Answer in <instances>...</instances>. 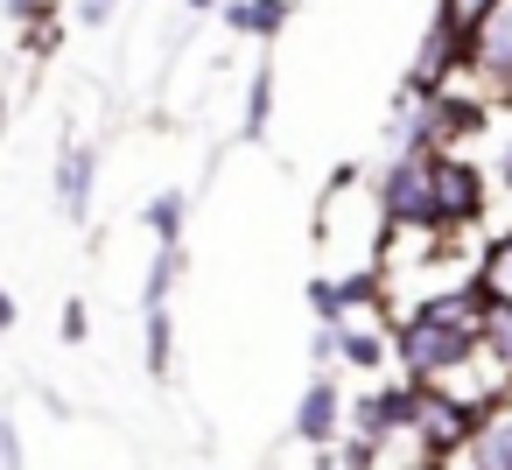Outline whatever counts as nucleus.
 Returning <instances> with one entry per match:
<instances>
[{
    "mask_svg": "<svg viewBox=\"0 0 512 470\" xmlns=\"http://www.w3.org/2000/svg\"><path fill=\"white\" fill-rule=\"evenodd\" d=\"M372 190H379L386 239H428V232H442V148L386 155V169L372 176Z\"/></svg>",
    "mask_w": 512,
    "mask_h": 470,
    "instance_id": "nucleus-1",
    "label": "nucleus"
},
{
    "mask_svg": "<svg viewBox=\"0 0 512 470\" xmlns=\"http://www.w3.org/2000/svg\"><path fill=\"white\" fill-rule=\"evenodd\" d=\"M477 330H463V323H442L435 309H407L400 323H393V358H400V372L407 379H428V386H442V379H456L470 358H477Z\"/></svg>",
    "mask_w": 512,
    "mask_h": 470,
    "instance_id": "nucleus-2",
    "label": "nucleus"
},
{
    "mask_svg": "<svg viewBox=\"0 0 512 470\" xmlns=\"http://www.w3.org/2000/svg\"><path fill=\"white\" fill-rule=\"evenodd\" d=\"M477 421H484V407H470V400H456L449 386H428V379H421V407H414L407 442L421 449V463L449 470V456H463V449H470Z\"/></svg>",
    "mask_w": 512,
    "mask_h": 470,
    "instance_id": "nucleus-3",
    "label": "nucleus"
},
{
    "mask_svg": "<svg viewBox=\"0 0 512 470\" xmlns=\"http://www.w3.org/2000/svg\"><path fill=\"white\" fill-rule=\"evenodd\" d=\"M491 211V176L463 148H442V232H477Z\"/></svg>",
    "mask_w": 512,
    "mask_h": 470,
    "instance_id": "nucleus-4",
    "label": "nucleus"
},
{
    "mask_svg": "<svg viewBox=\"0 0 512 470\" xmlns=\"http://www.w3.org/2000/svg\"><path fill=\"white\" fill-rule=\"evenodd\" d=\"M295 435H302L309 449H330V442L351 435V393H344L330 372H316V379L302 386V400H295Z\"/></svg>",
    "mask_w": 512,
    "mask_h": 470,
    "instance_id": "nucleus-5",
    "label": "nucleus"
},
{
    "mask_svg": "<svg viewBox=\"0 0 512 470\" xmlns=\"http://www.w3.org/2000/svg\"><path fill=\"white\" fill-rule=\"evenodd\" d=\"M470 71H477L498 99H512V0H498V8L470 29Z\"/></svg>",
    "mask_w": 512,
    "mask_h": 470,
    "instance_id": "nucleus-6",
    "label": "nucleus"
},
{
    "mask_svg": "<svg viewBox=\"0 0 512 470\" xmlns=\"http://www.w3.org/2000/svg\"><path fill=\"white\" fill-rule=\"evenodd\" d=\"M92 183H99V155L85 141H64L57 148V169H50V190H57V211L64 218H92Z\"/></svg>",
    "mask_w": 512,
    "mask_h": 470,
    "instance_id": "nucleus-7",
    "label": "nucleus"
},
{
    "mask_svg": "<svg viewBox=\"0 0 512 470\" xmlns=\"http://www.w3.org/2000/svg\"><path fill=\"white\" fill-rule=\"evenodd\" d=\"M225 36H239V43H274L281 29H288V15H295V0H225Z\"/></svg>",
    "mask_w": 512,
    "mask_h": 470,
    "instance_id": "nucleus-8",
    "label": "nucleus"
},
{
    "mask_svg": "<svg viewBox=\"0 0 512 470\" xmlns=\"http://www.w3.org/2000/svg\"><path fill=\"white\" fill-rule=\"evenodd\" d=\"M463 463H470V470H512V400L484 407V421H477Z\"/></svg>",
    "mask_w": 512,
    "mask_h": 470,
    "instance_id": "nucleus-9",
    "label": "nucleus"
},
{
    "mask_svg": "<svg viewBox=\"0 0 512 470\" xmlns=\"http://www.w3.org/2000/svg\"><path fill=\"white\" fill-rule=\"evenodd\" d=\"M344 365H351V372H386V365H393V330H386L379 316H372V323L351 316V323H344Z\"/></svg>",
    "mask_w": 512,
    "mask_h": 470,
    "instance_id": "nucleus-10",
    "label": "nucleus"
},
{
    "mask_svg": "<svg viewBox=\"0 0 512 470\" xmlns=\"http://www.w3.org/2000/svg\"><path fill=\"white\" fill-rule=\"evenodd\" d=\"M141 225H148V239H155V246H183L190 197H183V190H155V197H148V211H141Z\"/></svg>",
    "mask_w": 512,
    "mask_h": 470,
    "instance_id": "nucleus-11",
    "label": "nucleus"
},
{
    "mask_svg": "<svg viewBox=\"0 0 512 470\" xmlns=\"http://www.w3.org/2000/svg\"><path fill=\"white\" fill-rule=\"evenodd\" d=\"M183 274H190V253H183V246H155L148 281H141V309H169V295H176Z\"/></svg>",
    "mask_w": 512,
    "mask_h": 470,
    "instance_id": "nucleus-12",
    "label": "nucleus"
},
{
    "mask_svg": "<svg viewBox=\"0 0 512 470\" xmlns=\"http://www.w3.org/2000/svg\"><path fill=\"white\" fill-rule=\"evenodd\" d=\"M477 288H484V302H505V309H512V232L484 239V253H477Z\"/></svg>",
    "mask_w": 512,
    "mask_h": 470,
    "instance_id": "nucleus-13",
    "label": "nucleus"
},
{
    "mask_svg": "<svg viewBox=\"0 0 512 470\" xmlns=\"http://www.w3.org/2000/svg\"><path fill=\"white\" fill-rule=\"evenodd\" d=\"M141 358H148V379H169V365H176V316H169V309H148V344H141Z\"/></svg>",
    "mask_w": 512,
    "mask_h": 470,
    "instance_id": "nucleus-14",
    "label": "nucleus"
},
{
    "mask_svg": "<svg viewBox=\"0 0 512 470\" xmlns=\"http://www.w3.org/2000/svg\"><path fill=\"white\" fill-rule=\"evenodd\" d=\"M309 316H316V323H337V330L351 323V295H344L337 274H316V281H309Z\"/></svg>",
    "mask_w": 512,
    "mask_h": 470,
    "instance_id": "nucleus-15",
    "label": "nucleus"
},
{
    "mask_svg": "<svg viewBox=\"0 0 512 470\" xmlns=\"http://www.w3.org/2000/svg\"><path fill=\"white\" fill-rule=\"evenodd\" d=\"M274 120V71H253V92H246V141H260Z\"/></svg>",
    "mask_w": 512,
    "mask_h": 470,
    "instance_id": "nucleus-16",
    "label": "nucleus"
},
{
    "mask_svg": "<svg viewBox=\"0 0 512 470\" xmlns=\"http://www.w3.org/2000/svg\"><path fill=\"white\" fill-rule=\"evenodd\" d=\"M484 351H491L498 365H512V309H505V302L484 309Z\"/></svg>",
    "mask_w": 512,
    "mask_h": 470,
    "instance_id": "nucleus-17",
    "label": "nucleus"
},
{
    "mask_svg": "<svg viewBox=\"0 0 512 470\" xmlns=\"http://www.w3.org/2000/svg\"><path fill=\"white\" fill-rule=\"evenodd\" d=\"M8 22L29 36V29H57V0H8Z\"/></svg>",
    "mask_w": 512,
    "mask_h": 470,
    "instance_id": "nucleus-18",
    "label": "nucleus"
},
{
    "mask_svg": "<svg viewBox=\"0 0 512 470\" xmlns=\"http://www.w3.org/2000/svg\"><path fill=\"white\" fill-rule=\"evenodd\" d=\"M57 330H64V344H85V337H92V309H85V302H64Z\"/></svg>",
    "mask_w": 512,
    "mask_h": 470,
    "instance_id": "nucleus-19",
    "label": "nucleus"
},
{
    "mask_svg": "<svg viewBox=\"0 0 512 470\" xmlns=\"http://www.w3.org/2000/svg\"><path fill=\"white\" fill-rule=\"evenodd\" d=\"M337 449H344V470H379V442H365V435H344Z\"/></svg>",
    "mask_w": 512,
    "mask_h": 470,
    "instance_id": "nucleus-20",
    "label": "nucleus"
},
{
    "mask_svg": "<svg viewBox=\"0 0 512 470\" xmlns=\"http://www.w3.org/2000/svg\"><path fill=\"white\" fill-rule=\"evenodd\" d=\"M0 463H8V470H22V463H29V449H22V428H15V421H0Z\"/></svg>",
    "mask_w": 512,
    "mask_h": 470,
    "instance_id": "nucleus-21",
    "label": "nucleus"
},
{
    "mask_svg": "<svg viewBox=\"0 0 512 470\" xmlns=\"http://www.w3.org/2000/svg\"><path fill=\"white\" fill-rule=\"evenodd\" d=\"M113 8H120V0H78V22H85V29H106Z\"/></svg>",
    "mask_w": 512,
    "mask_h": 470,
    "instance_id": "nucleus-22",
    "label": "nucleus"
},
{
    "mask_svg": "<svg viewBox=\"0 0 512 470\" xmlns=\"http://www.w3.org/2000/svg\"><path fill=\"white\" fill-rule=\"evenodd\" d=\"M183 8H190V15H218V8H225V0H183Z\"/></svg>",
    "mask_w": 512,
    "mask_h": 470,
    "instance_id": "nucleus-23",
    "label": "nucleus"
},
{
    "mask_svg": "<svg viewBox=\"0 0 512 470\" xmlns=\"http://www.w3.org/2000/svg\"><path fill=\"white\" fill-rule=\"evenodd\" d=\"M505 106H512V99H505Z\"/></svg>",
    "mask_w": 512,
    "mask_h": 470,
    "instance_id": "nucleus-24",
    "label": "nucleus"
}]
</instances>
